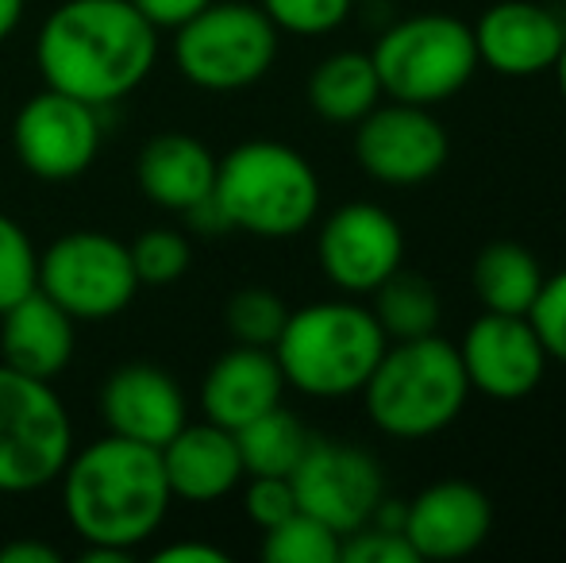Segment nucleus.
I'll return each instance as SVG.
<instances>
[{"label":"nucleus","mask_w":566,"mask_h":563,"mask_svg":"<svg viewBox=\"0 0 566 563\" xmlns=\"http://www.w3.org/2000/svg\"><path fill=\"white\" fill-rule=\"evenodd\" d=\"M389 336L358 298H324L290 309L277 344L270 347L290 390L316 402L355 398L378 367Z\"/></svg>","instance_id":"7ed1b4c3"},{"label":"nucleus","mask_w":566,"mask_h":563,"mask_svg":"<svg viewBox=\"0 0 566 563\" xmlns=\"http://www.w3.org/2000/svg\"><path fill=\"white\" fill-rule=\"evenodd\" d=\"M243 482V513L262 533L285 521L290 513H297V494H293V482L285 475H247Z\"/></svg>","instance_id":"2f4dec72"},{"label":"nucleus","mask_w":566,"mask_h":563,"mask_svg":"<svg viewBox=\"0 0 566 563\" xmlns=\"http://www.w3.org/2000/svg\"><path fill=\"white\" fill-rule=\"evenodd\" d=\"M35 285L62 305L77 324L113 321L143 290L124 240L93 228H77L39 251Z\"/></svg>","instance_id":"1a4fd4ad"},{"label":"nucleus","mask_w":566,"mask_h":563,"mask_svg":"<svg viewBox=\"0 0 566 563\" xmlns=\"http://www.w3.org/2000/svg\"><path fill=\"white\" fill-rule=\"evenodd\" d=\"M316 263L339 293L366 298L405 267V232L381 205L347 201L321 220Z\"/></svg>","instance_id":"ddd939ff"},{"label":"nucleus","mask_w":566,"mask_h":563,"mask_svg":"<svg viewBox=\"0 0 566 563\" xmlns=\"http://www.w3.org/2000/svg\"><path fill=\"white\" fill-rule=\"evenodd\" d=\"M158 62V28L132 0H62L35 35L43 85L93 108L132 97Z\"/></svg>","instance_id":"f257e3e1"},{"label":"nucleus","mask_w":566,"mask_h":563,"mask_svg":"<svg viewBox=\"0 0 566 563\" xmlns=\"http://www.w3.org/2000/svg\"><path fill=\"white\" fill-rule=\"evenodd\" d=\"M59 487L66 521L85 544H108L132 556L166 525L174 505L158 448L116 432L74 448Z\"/></svg>","instance_id":"f03ea898"},{"label":"nucleus","mask_w":566,"mask_h":563,"mask_svg":"<svg viewBox=\"0 0 566 563\" xmlns=\"http://www.w3.org/2000/svg\"><path fill=\"white\" fill-rule=\"evenodd\" d=\"M59 549L43 541H31V536H20V541L0 544V563H59Z\"/></svg>","instance_id":"c9c22d12"},{"label":"nucleus","mask_w":566,"mask_h":563,"mask_svg":"<svg viewBox=\"0 0 566 563\" xmlns=\"http://www.w3.org/2000/svg\"><path fill=\"white\" fill-rule=\"evenodd\" d=\"M405 513H409V498H381L370 513V525L394 529V533H405Z\"/></svg>","instance_id":"e433bc0d"},{"label":"nucleus","mask_w":566,"mask_h":563,"mask_svg":"<svg viewBox=\"0 0 566 563\" xmlns=\"http://www.w3.org/2000/svg\"><path fill=\"white\" fill-rule=\"evenodd\" d=\"M285 378L270 347L235 344L201 378V414L220 428H243L266 409L282 406Z\"/></svg>","instance_id":"aec40b11"},{"label":"nucleus","mask_w":566,"mask_h":563,"mask_svg":"<svg viewBox=\"0 0 566 563\" xmlns=\"http://www.w3.org/2000/svg\"><path fill=\"white\" fill-rule=\"evenodd\" d=\"M528 321L544 344L547 359L566 367V271L544 274V285L528 309Z\"/></svg>","instance_id":"7c9ffc66"},{"label":"nucleus","mask_w":566,"mask_h":563,"mask_svg":"<svg viewBox=\"0 0 566 563\" xmlns=\"http://www.w3.org/2000/svg\"><path fill=\"white\" fill-rule=\"evenodd\" d=\"M101 421L108 432L163 448L189 421V402L178 378L158 363H124L101 383Z\"/></svg>","instance_id":"f3484780"},{"label":"nucleus","mask_w":566,"mask_h":563,"mask_svg":"<svg viewBox=\"0 0 566 563\" xmlns=\"http://www.w3.org/2000/svg\"><path fill=\"white\" fill-rule=\"evenodd\" d=\"M127 251H132L135 279L150 290H166V285L181 282L193 267V243L178 228H147L139 240L127 243Z\"/></svg>","instance_id":"cd10ccee"},{"label":"nucleus","mask_w":566,"mask_h":563,"mask_svg":"<svg viewBox=\"0 0 566 563\" xmlns=\"http://www.w3.org/2000/svg\"><path fill=\"white\" fill-rule=\"evenodd\" d=\"M132 4L139 8L158 31H174L178 23H186L189 15L201 12L205 4H212V0H132Z\"/></svg>","instance_id":"72a5a7b5"},{"label":"nucleus","mask_w":566,"mask_h":563,"mask_svg":"<svg viewBox=\"0 0 566 563\" xmlns=\"http://www.w3.org/2000/svg\"><path fill=\"white\" fill-rule=\"evenodd\" d=\"M105 124L101 108L43 85L20 105L12 121V150L39 181H74L97 163Z\"/></svg>","instance_id":"9d476101"},{"label":"nucleus","mask_w":566,"mask_h":563,"mask_svg":"<svg viewBox=\"0 0 566 563\" xmlns=\"http://www.w3.org/2000/svg\"><path fill=\"white\" fill-rule=\"evenodd\" d=\"M282 31L259 4L212 0L174 28V70L205 93H239L274 70Z\"/></svg>","instance_id":"0eeeda50"},{"label":"nucleus","mask_w":566,"mask_h":563,"mask_svg":"<svg viewBox=\"0 0 566 563\" xmlns=\"http://www.w3.org/2000/svg\"><path fill=\"white\" fill-rule=\"evenodd\" d=\"M339 563H417V552L405 541V533L381 525H358L355 533L343 536Z\"/></svg>","instance_id":"473e14b6"},{"label":"nucleus","mask_w":566,"mask_h":563,"mask_svg":"<svg viewBox=\"0 0 566 563\" xmlns=\"http://www.w3.org/2000/svg\"><path fill=\"white\" fill-rule=\"evenodd\" d=\"M478 62L497 77H539L566 46V20L539 0H497L474 23Z\"/></svg>","instance_id":"2eb2a0df"},{"label":"nucleus","mask_w":566,"mask_h":563,"mask_svg":"<svg viewBox=\"0 0 566 563\" xmlns=\"http://www.w3.org/2000/svg\"><path fill=\"white\" fill-rule=\"evenodd\" d=\"M454 347H459L470 394H485L493 402L528 398L544 383L552 363L528 316L485 313V309L467 324Z\"/></svg>","instance_id":"4468645a"},{"label":"nucleus","mask_w":566,"mask_h":563,"mask_svg":"<svg viewBox=\"0 0 566 563\" xmlns=\"http://www.w3.org/2000/svg\"><path fill=\"white\" fill-rule=\"evenodd\" d=\"M135 181L143 197L166 212H189L212 197L217 186V155L189 132H158L139 147Z\"/></svg>","instance_id":"412c9836"},{"label":"nucleus","mask_w":566,"mask_h":563,"mask_svg":"<svg viewBox=\"0 0 566 563\" xmlns=\"http://www.w3.org/2000/svg\"><path fill=\"white\" fill-rule=\"evenodd\" d=\"M77 321L43 290H28L0 313V363L31 378H54L74 363Z\"/></svg>","instance_id":"6ab92c4d"},{"label":"nucleus","mask_w":566,"mask_h":563,"mask_svg":"<svg viewBox=\"0 0 566 563\" xmlns=\"http://www.w3.org/2000/svg\"><path fill=\"white\" fill-rule=\"evenodd\" d=\"M74 421L54 383L0 363V494H35L74 456Z\"/></svg>","instance_id":"6e6552de"},{"label":"nucleus","mask_w":566,"mask_h":563,"mask_svg":"<svg viewBox=\"0 0 566 563\" xmlns=\"http://www.w3.org/2000/svg\"><path fill=\"white\" fill-rule=\"evenodd\" d=\"M366 417L389 440H428L451 428L467 409L470 383L451 340H389L363 390Z\"/></svg>","instance_id":"39448f33"},{"label":"nucleus","mask_w":566,"mask_h":563,"mask_svg":"<svg viewBox=\"0 0 566 563\" xmlns=\"http://www.w3.org/2000/svg\"><path fill=\"white\" fill-rule=\"evenodd\" d=\"M220 212L231 232L254 240H293L321 220V174L297 147L282 139H247L217 158Z\"/></svg>","instance_id":"20e7f679"},{"label":"nucleus","mask_w":566,"mask_h":563,"mask_svg":"<svg viewBox=\"0 0 566 563\" xmlns=\"http://www.w3.org/2000/svg\"><path fill=\"white\" fill-rule=\"evenodd\" d=\"M470 285L485 313L528 316L539 285H544V267L524 243L493 240L474 256L470 267Z\"/></svg>","instance_id":"5701e85b"},{"label":"nucleus","mask_w":566,"mask_h":563,"mask_svg":"<svg viewBox=\"0 0 566 563\" xmlns=\"http://www.w3.org/2000/svg\"><path fill=\"white\" fill-rule=\"evenodd\" d=\"M370 62L389 101L420 108L459 97L482 66L470 23L448 12H417L389 23L374 43Z\"/></svg>","instance_id":"423d86ee"},{"label":"nucleus","mask_w":566,"mask_h":563,"mask_svg":"<svg viewBox=\"0 0 566 563\" xmlns=\"http://www.w3.org/2000/svg\"><path fill=\"white\" fill-rule=\"evenodd\" d=\"M23 12H28V0H0V43L15 35V28L23 23Z\"/></svg>","instance_id":"4c0bfd02"},{"label":"nucleus","mask_w":566,"mask_h":563,"mask_svg":"<svg viewBox=\"0 0 566 563\" xmlns=\"http://www.w3.org/2000/svg\"><path fill=\"white\" fill-rule=\"evenodd\" d=\"M174 502L212 505L243 487L247 471L231 428L212 421H186L158 448Z\"/></svg>","instance_id":"a211bd4d"},{"label":"nucleus","mask_w":566,"mask_h":563,"mask_svg":"<svg viewBox=\"0 0 566 563\" xmlns=\"http://www.w3.org/2000/svg\"><path fill=\"white\" fill-rule=\"evenodd\" d=\"M308 108L328 124H350L355 128L374 105L386 101L370 51H336L321 59L305 85Z\"/></svg>","instance_id":"4be33fe9"},{"label":"nucleus","mask_w":566,"mask_h":563,"mask_svg":"<svg viewBox=\"0 0 566 563\" xmlns=\"http://www.w3.org/2000/svg\"><path fill=\"white\" fill-rule=\"evenodd\" d=\"M155 560L163 563H224L228 552L217 544H201V541H174L166 549L155 552Z\"/></svg>","instance_id":"f704fd0d"},{"label":"nucleus","mask_w":566,"mask_h":563,"mask_svg":"<svg viewBox=\"0 0 566 563\" xmlns=\"http://www.w3.org/2000/svg\"><path fill=\"white\" fill-rule=\"evenodd\" d=\"M370 298H374L370 313L378 316L381 332L389 340H417L440 329V316H443L440 293H436L432 282L420 279V274H409L405 267L397 274H389Z\"/></svg>","instance_id":"393cba45"},{"label":"nucleus","mask_w":566,"mask_h":563,"mask_svg":"<svg viewBox=\"0 0 566 563\" xmlns=\"http://www.w3.org/2000/svg\"><path fill=\"white\" fill-rule=\"evenodd\" d=\"M343 536L313 513L297 510L262 533V560L270 563H339Z\"/></svg>","instance_id":"a878e982"},{"label":"nucleus","mask_w":566,"mask_h":563,"mask_svg":"<svg viewBox=\"0 0 566 563\" xmlns=\"http://www.w3.org/2000/svg\"><path fill=\"white\" fill-rule=\"evenodd\" d=\"M77 560H82V563H127V560H132V552L108 549V544H85Z\"/></svg>","instance_id":"58836bf2"},{"label":"nucleus","mask_w":566,"mask_h":563,"mask_svg":"<svg viewBox=\"0 0 566 563\" xmlns=\"http://www.w3.org/2000/svg\"><path fill=\"white\" fill-rule=\"evenodd\" d=\"M297 510L313 513L316 521L332 525L339 536L366 525L374 505L386 498V471L366 448L343 440L313 436L290 475Z\"/></svg>","instance_id":"f8f14e48"},{"label":"nucleus","mask_w":566,"mask_h":563,"mask_svg":"<svg viewBox=\"0 0 566 563\" xmlns=\"http://www.w3.org/2000/svg\"><path fill=\"white\" fill-rule=\"evenodd\" d=\"M555 85H559V97H563V105H566V46H563V54H559V62H555Z\"/></svg>","instance_id":"ea45409f"},{"label":"nucleus","mask_w":566,"mask_h":563,"mask_svg":"<svg viewBox=\"0 0 566 563\" xmlns=\"http://www.w3.org/2000/svg\"><path fill=\"white\" fill-rule=\"evenodd\" d=\"M451 139L432 108L381 101L355 124V163L378 186L412 189L448 166Z\"/></svg>","instance_id":"9b49d317"},{"label":"nucleus","mask_w":566,"mask_h":563,"mask_svg":"<svg viewBox=\"0 0 566 563\" xmlns=\"http://www.w3.org/2000/svg\"><path fill=\"white\" fill-rule=\"evenodd\" d=\"M355 4L358 0H259V8L282 35L301 39H321L339 31L350 20Z\"/></svg>","instance_id":"c85d7f7f"},{"label":"nucleus","mask_w":566,"mask_h":563,"mask_svg":"<svg viewBox=\"0 0 566 563\" xmlns=\"http://www.w3.org/2000/svg\"><path fill=\"white\" fill-rule=\"evenodd\" d=\"M290 305L266 285H243L228 298L224 305V329L235 344L247 347H274L285 329Z\"/></svg>","instance_id":"bb28decb"},{"label":"nucleus","mask_w":566,"mask_h":563,"mask_svg":"<svg viewBox=\"0 0 566 563\" xmlns=\"http://www.w3.org/2000/svg\"><path fill=\"white\" fill-rule=\"evenodd\" d=\"M35 271L39 251L31 243L28 228L8 217V212H0V313L12 301H20L28 290H35Z\"/></svg>","instance_id":"c756f323"},{"label":"nucleus","mask_w":566,"mask_h":563,"mask_svg":"<svg viewBox=\"0 0 566 563\" xmlns=\"http://www.w3.org/2000/svg\"><path fill=\"white\" fill-rule=\"evenodd\" d=\"M308 440H313V432L301 425V417H293L282 406L266 409L262 417L235 428L239 459H243L247 475H285L290 479L293 467L305 456Z\"/></svg>","instance_id":"b1692460"},{"label":"nucleus","mask_w":566,"mask_h":563,"mask_svg":"<svg viewBox=\"0 0 566 563\" xmlns=\"http://www.w3.org/2000/svg\"><path fill=\"white\" fill-rule=\"evenodd\" d=\"M493 502L482 487L467 479H440L409 498L405 541L417 560H467L490 541Z\"/></svg>","instance_id":"dca6fc26"}]
</instances>
